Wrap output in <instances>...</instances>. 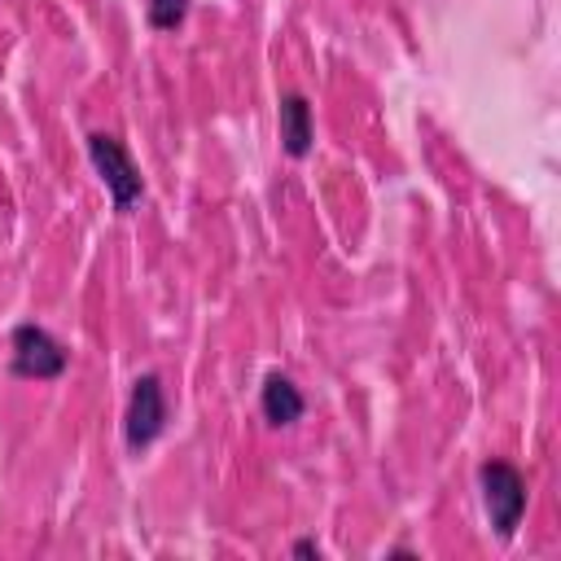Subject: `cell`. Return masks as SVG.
I'll return each mask as SVG.
<instances>
[{
	"mask_svg": "<svg viewBox=\"0 0 561 561\" xmlns=\"http://www.w3.org/2000/svg\"><path fill=\"white\" fill-rule=\"evenodd\" d=\"M88 158L101 175V184L110 188V202L114 210H131L140 197H145V180H140V167L131 162L127 145L114 136V131H88Z\"/></svg>",
	"mask_w": 561,
	"mask_h": 561,
	"instance_id": "obj_1",
	"label": "cell"
},
{
	"mask_svg": "<svg viewBox=\"0 0 561 561\" xmlns=\"http://www.w3.org/2000/svg\"><path fill=\"white\" fill-rule=\"evenodd\" d=\"M478 486H482V504H486L491 530L500 539H513V530L522 526V513H526V478H522V469L508 465V460H482Z\"/></svg>",
	"mask_w": 561,
	"mask_h": 561,
	"instance_id": "obj_2",
	"label": "cell"
},
{
	"mask_svg": "<svg viewBox=\"0 0 561 561\" xmlns=\"http://www.w3.org/2000/svg\"><path fill=\"white\" fill-rule=\"evenodd\" d=\"M13 355H9V373L13 377H35V381H53L66 373L70 351L44 329V324H18L13 329Z\"/></svg>",
	"mask_w": 561,
	"mask_h": 561,
	"instance_id": "obj_3",
	"label": "cell"
},
{
	"mask_svg": "<svg viewBox=\"0 0 561 561\" xmlns=\"http://www.w3.org/2000/svg\"><path fill=\"white\" fill-rule=\"evenodd\" d=\"M162 430H167V390H162L158 373H145L131 381V399H127V416H123V443L131 451H145Z\"/></svg>",
	"mask_w": 561,
	"mask_h": 561,
	"instance_id": "obj_4",
	"label": "cell"
},
{
	"mask_svg": "<svg viewBox=\"0 0 561 561\" xmlns=\"http://www.w3.org/2000/svg\"><path fill=\"white\" fill-rule=\"evenodd\" d=\"M259 408H263L267 425H294L307 412V399H302V390L285 373H267L263 390H259Z\"/></svg>",
	"mask_w": 561,
	"mask_h": 561,
	"instance_id": "obj_5",
	"label": "cell"
},
{
	"mask_svg": "<svg viewBox=\"0 0 561 561\" xmlns=\"http://www.w3.org/2000/svg\"><path fill=\"white\" fill-rule=\"evenodd\" d=\"M311 140H316V131H311V105H307V96L302 92H285L280 96V145H285V153L289 158H307L311 153Z\"/></svg>",
	"mask_w": 561,
	"mask_h": 561,
	"instance_id": "obj_6",
	"label": "cell"
},
{
	"mask_svg": "<svg viewBox=\"0 0 561 561\" xmlns=\"http://www.w3.org/2000/svg\"><path fill=\"white\" fill-rule=\"evenodd\" d=\"M188 4H193V0H149V4H145L149 26H153V31H175V26L188 18Z\"/></svg>",
	"mask_w": 561,
	"mask_h": 561,
	"instance_id": "obj_7",
	"label": "cell"
},
{
	"mask_svg": "<svg viewBox=\"0 0 561 561\" xmlns=\"http://www.w3.org/2000/svg\"><path fill=\"white\" fill-rule=\"evenodd\" d=\"M294 557H320V543L316 539H298L294 543Z\"/></svg>",
	"mask_w": 561,
	"mask_h": 561,
	"instance_id": "obj_8",
	"label": "cell"
}]
</instances>
